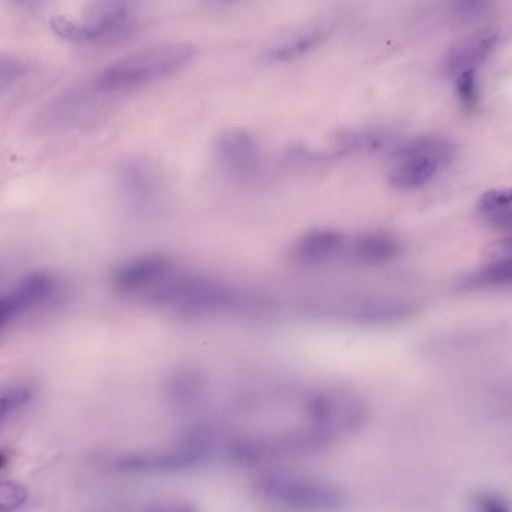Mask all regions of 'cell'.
<instances>
[{
	"label": "cell",
	"mask_w": 512,
	"mask_h": 512,
	"mask_svg": "<svg viewBox=\"0 0 512 512\" xmlns=\"http://www.w3.org/2000/svg\"><path fill=\"white\" fill-rule=\"evenodd\" d=\"M141 300L162 312L194 321L245 312L252 306L242 294L218 280L177 270Z\"/></svg>",
	"instance_id": "obj_1"
},
{
	"label": "cell",
	"mask_w": 512,
	"mask_h": 512,
	"mask_svg": "<svg viewBox=\"0 0 512 512\" xmlns=\"http://www.w3.org/2000/svg\"><path fill=\"white\" fill-rule=\"evenodd\" d=\"M198 50L189 42H170L138 51L114 63L99 75V90L131 92L158 83L188 68Z\"/></svg>",
	"instance_id": "obj_2"
},
{
	"label": "cell",
	"mask_w": 512,
	"mask_h": 512,
	"mask_svg": "<svg viewBox=\"0 0 512 512\" xmlns=\"http://www.w3.org/2000/svg\"><path fill=\"white\" fill-rule=\"evenodd\" d=\"M453 153V146L444 138H412L394 150V165L388 182L399 191L423 188L451 164Z\"/></svg>",
	"instance_id": "obj_3"
},
{
	"label": "cell",
	"mask_w": 512,
	"mask_h": 512,
	"mask_svg": "<svg viewBox=\"0 0 512 512\" xmlns=\"http://www.w3.org/2000/svg\"><path fill=\"white\" fill-rule=\"evenodd\" d=\"M310 429L322 441L352 432L366 417L360 397L342 388H318L310 391L303 403Z\"/></svg>",
	"instance_id": "obj_4"
},
{
	"label": "cell",
	"mask_w": 512,
	"mask_h": 512,
	"mask_svg": "<svg viewBox=\"0 0 512 512\" xmlns=\"http://www.w3.org/2000/svg\"><path fill=\"white\" fill-rule=\"evenodd\" d=\"M310 312L322 318L336 319L360 327H379L403 321L414 315L415 306L409 301L394 298L352 295L336 300L316 301L310 304Z\"/></svg>",
	"instance_id": "obj_5"
},
{
	"label": "cell",
	"mask_w": 512,
	"mask_h": 512,
	"mask_svg": "<svg viewBox=\"0 0 512 512\" xmlns=\"http://www.w3.org/2000/svg\"><path fill=\"white\" fill-rule=\"evenodd\" d=\"M262 492L277 504L297 512H334L343 505V493L319 478L271 474L262 480Z\"/></svg>",
	"instance_id": "obj_6"
},
{
	"label": "cell",
	"mask_w": 512,
	"mask_h": 512,
	"mask_svg": "<svg viewBox=\"0 0 512 512\" xmlns=\"http://www.w3.org/2000/svg\"><path fill=\"white\" fill-rule=\"evenodd\" d=\"M213 158L221 171L237 180L251 179L262 164L261 147L245 129L221 132L213 143Z\"/></svg>",
	"instance_id": "obj_7"
},
{
	"label": "cell",
	"mask_w": 512,
	"mask_h": 512,
	"mask_svg": "<svg viewBox=\"0 0 512 512\" xmlns=\"http://www.w3.org/2000/svg\"><path fill=\"white\" fill-rule=\"evenodd\" d=\"M176 270L173 259L162 254L135 256L111 274L113 288L125 297L143 298L168 274Z\"/></svg>",
	"instance_id": "obj_8"
},
{
	"label": "cell",
	"mask_w": 512,
	"mask_h": 512,
	"mask_svg": "<svg viewBox=\"0 0 512 512\" xmlns=\"http://www.w3.org/2000/svg\"><path fill=\"white\" fill-rule=\"evenodd\" d=\"M348 240V236L336 228H313L295 240L291 256L304 267H319L345 254Z\"/></svg>",
	"instance_id": "obj_9"
},
{
	"label": "cell",
	"mask_w": 512,
	"mask_h": 512,
	"mask_svg": "<svg viewBox=\"0 0 512 512\" xmlns=\"http://www.w3.org/2000/svg\"><path fill=\"white\" fill-rule=\"evenodd\" d=\"M330 33V27L321 23L301 27L268 45L262 53V60L268 65H283L303 59L324 45Z\"/></svg>",
	"instance_id": "obj_10"
},
{
	"label": "cell",
	"mask_w": 512,
	"mask_h": 512,
	"mask_svg": "<svg viewBox=\"0 0 512 512\" xmlns=\"http://www.w3.org/2000/svg\"><path fill=\"white\" fill-rule=\"evenodd\" d=\"M56 292V282L47 274H32L21 280L20 285L0 297V331L8 327L21 312L47 303Z\"/></svg>",
	"instance_id": "obj_11"
},
{
	"label": "cell",
	"mask_w": 512,
	"mask_h": 512,
	"mask_svg": "<svg viewBox=\"0 0 512 512\" xmlns=\"http://www.w3.org/2000/svg\"><path fill=\"white\" fill-rule=\"evenodd\" d=\"M122 186L135 209L143 212L159 209L162 198L161 177L146 162H129L122 171Z\"/></svg>",
	"instance_id": "obj_12"
},
{
	"label": "cell",
	"mask_w": 512,
	"mask_h": 512,
	"mask_svg": "<svg viewBox=\"0 0 512 512\" xmlns=\"http://www.w3.org/2000/svg\"><path fill=\"white\" fill-rule=\"evenodd\" d=\"M345 254L364 267L388 264L403 254V245L393 234L384 231H366L348 240Z\"/></svg>",
	"instance_id": "obj_13"
},
{
	"label": "cell",
	"mask_w": 512,
	"mask_h": 512,
	"mask_svg": "<svg viewBox=\"0 0 512 512\" xmlns=\"http://www.w3.org/2000/svg\"><path fill=\"white\" fill-rule=\"evenodd\" d=\"M498 38V33L493 30H481V32L460 39L445 54L444 62H442L445 74L448 77H457L469 69H477V66L492 53Z\"/></svg>",
	"instance_id": "obj_14"
},
{
	"label": "cell",
	"mask_w": 512,
	"mask_h": 512,
	"mask_svg": "<svg viewBox=\"0 0 512 512\" xmlns=\"http://www.w3.org/2000/svg\"><path fill=\"white\" fill-rule=\"evenodd\" d=\"M206 376L191 364L174 367L165 379V397L176 408H191L203 397Z\"/></svg>",
	"instance_id": "obj_15"
},
{
	"label": "cell",
	"mask_w": 512,
	"mask_h": 512,
	"mask_svg": "<svg viewBox=\"0 0 512 512\" xmlns=\"http://www.w3.org/2000/svg\"><path fill=\"white\" fill-rule=\"evenodd\" d=\"M393 137L387 131L373 128H351L337 132L331 143V158L339 159L343 156L366 155L375 153L390 146Z\"/></svg>",
	"instance_id": "obj_16"
},
{
	"label": "cell",
	"mask_w": 512,
	"mask_h": 512,
	"mask_svg": "<svg viewBox=\"0 0 512 512\" xmlns=\"http://www.w3.org/2000/svg\"><path fill=\"white\" fill-rule=\"evenodd\" d=\"M501 285H512V259L489 262L466 282L468 288Z\"/></svg>",
	"instance_id": "obj_17"
},
{
	"label": "cell",
	"mask_w": 512,
	"mask_h": 512,
	"mask_svg": "<svg viewBox=\"0 0 512 512\" xmlns=\"http://www.w3.org/2000/svg\"><path fill=\"white\" fill-rule=\"evenodd\" d=\"M283 159H285L288 165L306 168L312 167V165L322 164V162L333 158H331L328 150L312 149V147H307L306 144H292V146L283 153Z\"/></svg>",
	"instance_id": "obj_18"
},
{
	"label": "cell",
	"mask_w": 512,
	"mask_h": 512,
	"mask_svg": "<svg viewBox=\"0 0 512 512\" xmlns=\"http://www.w3.org/2000/svg\"><path fill=\"white\" fill-rule=\"evenodd\" d=\"M456 90L460 102L466 111L477 110L480 104V89H478L477 69H469L456 77Z\"/></svg>",
	"instance_id": "obj_19"
},
{
	"label": "cell",
	"mask_w": 512,
	"mask_h": 512,
	"mask_svg": "<svg viewBox=\"0 0 512 512\" xmlns=\"http://www.w3.org/2000/svg\"><path fill=\"white\" fill-rule=\"evenodd\" d=\"M27 492L21 484L14 481L0 483V512H12L24 505Z\"/></svg>",
	"instance_id": "obj_20"
},
{
	"label": "cell",
	"mask_w": 512,
	"mask_h": 512,
	"mask_svg": "<svg viewBox=\"0 0 512 512\" xmlns=\"http://www.w3.org/2000/svg\"><path fill=\"white\" fill-rule=\"evenodd\" d=\"M512 207V188L486 192L478 203L481 215Z\"/></svg>",
	"instance_id": "obj_21"
},
{
	"label": "cell",
	"mask_w": 512,
	"mask_h": 512,
	"mask_svg": "<svg viewBox=\"0 0 512 512\" xmlns=\"http://www.w3.org/2000/svg\"><path fill=\"white\" fill-rule=\"evenodd\" d=\"M490 0H453V12L459 20L480 18L489 9Z\"/></svg>",
	"instance_id": "obj_22"
},
{
	"label": "cell",
	"mask_w": 512,
	"mask_h": 512,
	"mask_svg": "<svg viewBox=\"0 0 512 512\" xmlns=\"http://www.w3.org/2000/svg\"><path fill=\"white\" fill-rule=\"evenodd\" d=\"M30 399V391L26 388H15V390L8 391V393L0 396V420L9 412L14 409L20 408L21 405Z\"/></svg>",
	"instance_id": "obj_23"
},
{
	"label": "cell",
	"mask_w": 512,
	"mask_h": 512,
	"mask_svg": "<svg viewBox=\"0 0 512 512\" xmlns=\"http://www.w3.org/2000/svg\"><path fill=\"white\" fill-rule=\"evenodd\" d=\"M471 512H511L504 499L492 493L478 495L472 502Z\"/></svg>",
	"instance_id": "obj_24"
},
{
	"label": "cell",
	"mask_w": 512,
	"mask_h": 512,
	"mask_svg": "<svg viewBox=\"0 0 512 512\" xmlns=\"http://www.w3.org/2000/svg\"><path fill=\"white\" fill-rule=\"evenodd\" d=\"M487 261H502V259H512V237L508 239L499 240V242L492 243L487 246L486 252Z\"/></svg>",
	"instance_id": "obj_25"
},
{
	"label": "cell",
	"mask_w": 512,
	"mask_h": 512,
	"mask_svg": "<svg viewBox=\"0 0 512 512\" xmlns=\"http://www.w3.org/2000/svg\"><path fill=\"white\" fill-rule=\"evenodd\" d=\"M483 216L493 227L499 228V230L511 231L512 233V207L486 213V215Z\"/></svg>",
	"instance_id": "obj_26"
},
{
	"label": "cell",
	"mask_w": 512,
	"mask_h": 512,
	"mask_svg": "<svg viewBox=\"0 0 512 512\" xmlns=\"http://www.w3.org/2000/svg\"><path fill=\"white\" fill-rule=\"evenodd\" d=\"M146 512H195L191 505L183 502H158L150 505Z\"/></svg>",
	"instance_id": "obj_27"
},
{
	"label": "cell",
	"mask_w": 512,
	"mask_h": 512,
	"mask_svg": "<svg viewBox=\"0 0 512 512\" xmlns=\"http://www.w3.org/2000/svg\"><path fill=\"white\" fill-rule=\"evenodd\" d=\"M9 71H17V69L14 68V62L0 57V77H8Z\"/></svg>",
	"instance_id": "obj_28"
},
{
	"label": "cell",
	"mask_w": 512,
	"mask_h": 512,
	"mask_svg": "<svg viewBox=\"0 0 512 512\" xmlns=\"http://www.w3.org/2000/svg\"><path fill=\"white\" fill-rule=\"evenodd\" d=\"M6 462H8V457L0 451V469L5 468Z\"/></svg>",
	"instance_id": "obj_29"
},
{
	"label": "cell",
	"mask_w": 512,
	"mask_h": 512,
	"mask_svg": "<svg viewBox=\"0 0 512 512\" xmlns=\"http://www.w3.org/2000/svg\"><path fill=\"white\" fill-rule=\"evenodd\" d=\"M213 2L230 3L234 2V0H213Z\"/></svg>",
	"instance_id": "obj_30"
}]
</instances>
